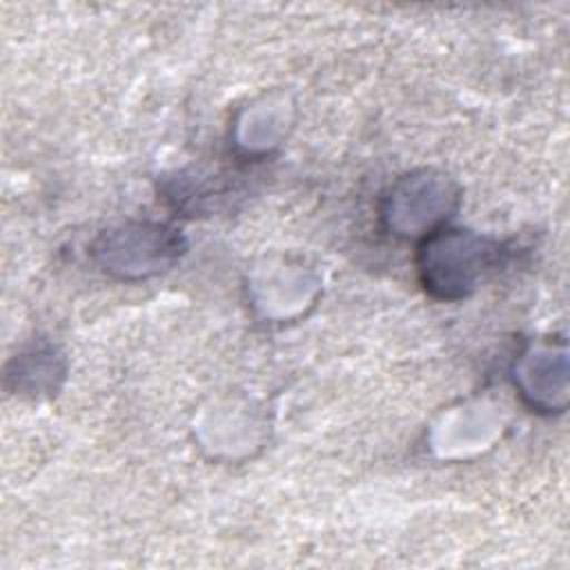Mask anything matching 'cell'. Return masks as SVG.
<instances>
[{
  "instance_id": "obj_1",
  "label": "cell",
  "mask_w": 570,
  "mask_h": 570,
  "mask_svg": "<svg viewBox=\"0 0 570 570\" xmlns=\"http://www.w3.org/2000/svg\"><path fill=\"white\" fill-rule=\"evenodd\" d=\"M492 254L494 247L474 234L459 229L434 234L421 249L423 283L443 298L465 296L490 267Z\"/></svg>"
},
{
  "instance_id": "obj_2",
  "label": "cell",
  "mask_w": 570,
  "mask_h": 570,
  "mask_svg": "<svg viewBox=\"0 0 570 570\" xmlns=\"http://www.w3.org/2000/svg\"><path fill=\"white\" fill-rule=\"evenodd\" d=\"M180 236L165 225H127L105 234L96 247L105 269L145 276L165 269L180 254Z\"/></svg>"
}]
</instances>
